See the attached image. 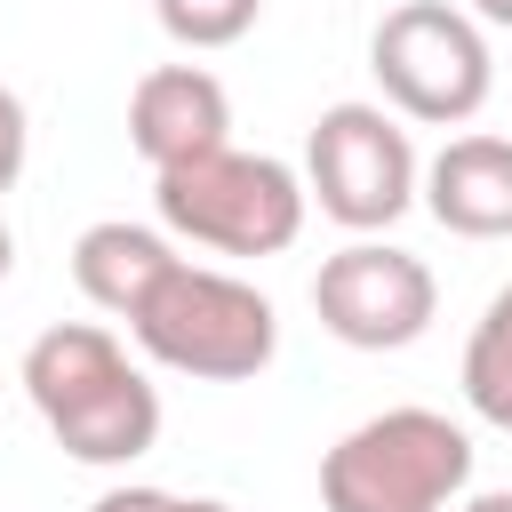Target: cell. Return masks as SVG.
<instances>
[{
    "label": "cell",
    "instance_id": "obj_1",
    "mask_svg": "<svg viewBox=\"0 0 512 512\" xmlns=\"http://www.w3.org/2000/svg\"><path fill=\"white\" fill-rule=\"evenodd\" d=\"M24 392L40 408V424L56 432V448L72 464H136L160 440V392L144 368H128L120 336L96 320H56L32 336L24 352Z\"/></svg>",
    "mask_w": 512,
    "mask_h": 512
},
{
    "label": "cell",
    "instance_id": "obj_2",
    "mask_svg": "<svg viewBox=\"0 0 512 512\" xmlns=\"http://www.w3.org/2000/svg\"><path fill=\"white\" fill-rule=\"evenodd\" d=\"M128 336L144 360H160L168 376H200V384H248L272 368L280 352V312L264 288H248L240 272L192 264L176 256L152 296L128 312Z\"/></svg>",
    "mask_w": 512,
    "mask_h": 512
},
{
    "label": "cell",
    "instance_id": "obj_3",
    "mask_svg": "<svg viewBox=\"0 0 512 512\" xmlns=\"http://www.w3.org/2000/svg\"><path fill=\"white\" fill-rule=\"evenodd\" d=\"M152 208L176 240L216 248V256H280L304 232V176L272 152H240L216 144L200 160L152 168Z\"/></svg>",
    "mask_w": 512,
    "mask_h": 512
},
{
    "label": "cell",
    "instance_id": "obj_4",
    "mask_svg": "<svg viewBox=\"0 0 512 512\" xmlns=\"http://www.w3.org/2000/svg\"><path fill=\"white\" fill-rule=\"evenodd\" d=\"M472 488V432L440 408H384L320 456L328 512H448Z\"/></svg>",
    "mask_w": 512,
    "mask_h": 512
},
{
    "label": "cell",
    "instance_id": "obj_5",
    "mask_svg": "<svg viewBox=\"0 0 512 512\" xmlns=\"http://www.w3.org/2000/svg\"><path fill=\"white\" fill-rule=\"evenodd\" d=\"M368 72H376L384 104L400 120H424V128H464L488 104V88H496L488 32L456 0H400V8H384V24L368 32Z\"/></svg>",
    "mask_w": 512,
    "mask_h": 512
},
{
    "label": "cell",
    "instance_id": "obj_6",
    "mask_svg": "<svg viewBox=\"0 0 512 512\" xmlns=\"http://www.w3.org/2000/svg\"><path fill=\"white\" fill-rule=\"evenodd\" d=\"M416 144L384 104H328L304 136V200L344 232H384L416 208Z\"/></svg>",
    "mask_w": 512,
    "mask_h": 512
},
{
    "label": "cell",
    "instance_id": "obj_7",
    "mask_svg": "<svg viewBox=\"0 0 512 512\" xmlns=\"http://www.w3.org/2000/svg\"><path fill=\"white\" fill-rule=\"evenodd\" d=\"M312 312H320V328H328L336 344H352V352H400V344H416V336L432 328L440 280H432L424 256L360 232L352 248H336V256L312 272Z\"/></svg>",
    "mask_w": 512,
    "mask_h": 512
},
{
    "label": "cell",
    "instance_id": "obj_8",
    "mask_svg": "<svg viewBox=\"0 0 512 512\" xmlns=\"http://www.w3.org/2000/svg\"><path fill=\"white\" fill-rule=\"evenodd\" d=\"M128 144L144 168H176L200 160L216 144H232V96L208 64H152L128 88Z\"/></svg>",
    "mask_w": 512,
    "mask_h": 512
},
{
    "label": "cell",
    "instance_id": "obj_9",
    "mask_svg": "<svg viewBox=\"0 0 512 512\" xmlns=\"http://www.w3.org/2000/svg\"><path fill=\"white\" fill-rule=\"evenodd\" d=\"M416 200L456 240H504L512 232V136H448L432 168L416 176Z\"/></svg>",
    "mask_w": 512,
    "mask_h": 512
},
{
    "label": "cell",
    "instance_id": "obj_10",
    "mask_svg": "<svg viewBox=\"0 0 512 512\" xmlns=\"http://www.w3.org/2000/svg\"><path fill=\"white\" fill-rule=\"evenodd\" d=\"M168 264H176V240L152 232V224H128V216H104V224H88V232L72 240V280H80V296H88L96 312H112V320H128Z\"/></svg>",
    "mask_w": 512,
    "mask_h": 512
},
{
    "label": "cell",
    "instance_id": "obj_11",
    "mask_svg": "<svg viewBox=\"0 0 512 512\" xmlns=\"http://www.w3.org/2000/svg\"><path fill=\"white\" fill-rule=\"evenodd\" d=\"M464 408L496 432H512V280L488 296V312L464 336Z\"/></svg>",
    "mask_w": 512,
    "mask_h": 512
},
{
    "label": "cell",
    "instance_id": "obj_12",
    "mask_svg": "<svg viewBox=\"0 0 512 512\" xmlns=\"http://www.w3.org/2000/svg\"><path fill=\"white\" fill-rule=\"evenodd\" d=\"M152 16L176 48H232V40L256 32L264 0H152Z\"/></svg>",
    "mask_w": 512,
    "mask_h": 512
},
{
    "label": "cell",
    "instance_id": "obj_13",
    "mask_svg": "<svg viewBox=\"0 0 512 512\" xmlns=\"http://www.w3.org/2000/svg\"><path fill=\"white\" fill-rule=\"evenodd\" d=\"M24 160H32V120H24V96H16V88H0V192H16Z\"/></svg>",
    "mask_w": 512,
    "mask_h": 512
},
{
    "label": "cell",
    "instance_id": "obj_14",
    "mask_svg": "<svg viewBox=\"0 0 512 512\" xmlns=\"http://www.w3.org/2000/svg\"><path fill=\"white\" fill-rule=\"evenodd\" d=\"M184 496H168V488H104L88 512H176Z\"/></svg>",
    "mask_w": 512,
    "mask_h": 512
},
{
    "label": "cell",
    "instance_id": "obj_15",
    "mask_svg": "<svg viewBox=\"0 0 512 512\" xmlns=\"http://www.w3.org/2000/svg\"><path fill=\"white\" fill-rule=\"evenodd\" d=\"M456 512H512V488H480V496H464Z\"/></svg>",
    "mask_w": 512,
    "mask_h": 512
},
{
    "label": "cell",
    "instance_id": "obj_16",
    "mask_svg": "<svg viewBox=\"0 0 512 512\" xmlns=\"http://www.w3.org/2000/svg\"><path fill=\"white\" fill-rule=\"evenodd\" d=\"M472 16L480 24H512V0H472Z\"/></svg>",
    "mask_w": 512,
    "mask_h": 512
},
{
    "label": "cell",
    "instance_id": "obj_17",
    "mask_svg": "<svg viewBox=\"0 0 512 512\" xmlns=\"http://www.w3.org/2000/svg\"><path fill=\"white\" fill-rule=\"evenodd\" d=\"M176 512H232V504H224V496H184Z\"/></svg>",
    "mask_w": 512,
    "mask_h": 512
},
{
    "label": "cell",
    "instance_id": "obj_18",
    "mask_svg": "<svg viewBox=\"0 0 512 512\" xmlns=\"http://www.w3.org/2000/svg\"><path fill=\"white\" fill-rule=\"evenodd\" d=\"M8 272H16V232L0 224V280H8Z\"/></svg>",
    "mask_w": 512,
    "mask_h": 512
}]
</instances>
